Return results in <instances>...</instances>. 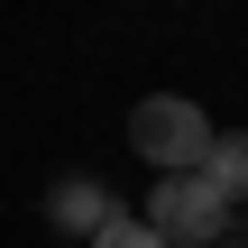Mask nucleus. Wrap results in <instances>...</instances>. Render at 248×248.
Listing matches in <instances>:
<instances>
[{
	"mask_svg": "<svg viewBox=\"0 0 248 248\" xmlns=\"http://www.w3.org/2000/svg\"><path fill=\"white\" fill-rule=\"evenodd\" d=\"M129 147H138V166H156V175H202V156H212V110L184 101V92H147V101L129 110Z\"/></svg>",
	"mask_w": 248,
	"mask_h": 248,
	"instance_id": "f257e3e1",
	"label": "nucleus"
},
{
	"mask_svg": "<svg viewBox=\"0 0 248 248\" xmlns=\"http://www.w3.org/2000/svg\"><path fill=\"white\" fill-rule=\"evenodd\" d=\"M147 230H156L166 248H212V239H230V202H221L202 175H156Z\"/></svg>",
	"mask_w": 248,
	"mask_h": 248,
	"instance_id": "f03ea898",
	"label": "nucleus"
},
{
	"mask_svg": "<svg viewBox=\"0 0 248 248\" xmlns=\"http://www.w3.org/2000/svg\"><path fill=\"white\" fill-rule=\"evenodd\" d=\"M110 212H120V202H110V193H101L92 175H64V184L46 193V221H55V230H74V239H92V230H101Z\"/></svg>",
	"mask_w": 248,
	"mask_h": 248,
	"instance_id": "7ed1b4c3",
	"label": "nucleus"
},
{
	"mask_svg": "<svg viewBox=\"0 0 248 248\" xmlns=\"http://www.w3.org/2000/svg\"><path fill=\"white\" fill-rule=\"evenodd\" d=\"M202 184H212L221 202H239V193H248V129H212V156H202Z\"/></svg>",
	"mask_w": 248,
	"mask_h": 248,
	"instance_id": "20e7f679",
	"label": "nucleus"
},
{
	"mask_svg": "<svg viewBox=\"0 0 248 248\" xmlns=\"http://www.w3.org/2000/svg\"><path fill=\"white\" fill-rule=\"evenodd\" d=\"M92 248H166V239H156L147 221H129V212H110V221L92 230Z\"/></svg>",
	"mask_w": 248,
	"mask_h": 248,
	"instance_id": "39448f33",
	"label": "nucleus"
},
{
	"mask_svg": "<svg viewBox=\"0 0 248 248\" xmlns=\"http://www.w3.org/2000/svg\"><path fill=\"white\" fill-rule=\"evenodd\" d=\"M212 248H248V239H212Z\"/></svg>",
	"mask_w": 248,
	"mask_h": 248,
	"instance_id": "423d86ee",
	"label": "nucleus"
}]
</instances>
